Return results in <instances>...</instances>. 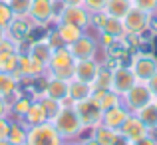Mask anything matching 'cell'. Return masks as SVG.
I'll use <instances>...</instances> for the list:
<instances>
[{"label": "cell", "mask_w": 157, "mask_h": 145, "mask_svg": "<svg viewBox=\"0 0 157 145\" xmlns=\"http://www.w3.org/2000/svg\"><path fill=\"white\" fill-rule=\"evenodd\" d=\"M52 123L56 127V131L62 135L64 141H74L84 131V125H82V121H80V117H78L74 107H62L58 111V115L52 119Z\"/></svg>", "instance_id": "obj_1"}, {"label": "cell", "mask_w": 157, "mask_h": 145, "mask_svg": "<svg viewBox=\"0 0 157 145\" xmlns=\"http://www.w3.org/2000/svg\"><path fill=\"white\" fill-rule=\"evenodd\" d=\"M26 145H64L62 135L56 131L52 121L40 123V125L28 127Z\"/></svg>", "instance_id": "obj_2"}, {"label": "cell", "mask_w": 157, "mask_h": 145, "mask_svg": "<svg viewBox=\"0 0 157 145\" xmlns=\"http://www.w3.org/2000/svg\"><path fill=\"white\" fill-rule=\"evenodd\" d=\"M74 109H76V113H78V117H80L84 129H94V127H98L101 123L104 111L100 109V105H98L92 97L76 101L74 103Z\"/></svg>", "instance_id": "obj_3"}, {"label": "cell", "mask_w": 157, "mask_h": 145, "mask_svg": "<svg viewBox=\"0 0 157 145\" xmlns=\"http://www.w3.org/2000/svg\"><path fill=\"white\" fill-rule=\"evenodd\" d=\"M153 99L155 97H153V93L149 92V88H147L143 82H137V84H135L133 88L123 96V101L121 103L131 111V113H137L141 107H145L147 103H151Z\"/></svg>", "instance_id": "obj_4"}, {"label": "cell", "mask_w": 157, "mask_h": 145, "mask_svg": "<svg viewBox=\"0 0 157 145\" xmlns=\"http://www.w3.org/2000/svg\"><path fill=\"white\" fill-rule=\"evenodd\" d=\"M133 76L137 78V82L145 84L153 74H157V58L151 54H133L129 64Z\"/></svg>", "instance_id": "obj_5"}, {"label": "cell", "mask_w": 157, "mask_h": 145, "mask_svg": "<svg viewBox=\"0 0 157 145\" xmlns=\"http://www.w3.org/2000/svg\"><path fill=\"white\" fill-rule=\"evenodd\" d=\"M58 24H72L86 32L90 28V10L86 6H64L58 16Z\"/></svg>", "instance_id": "obj_6"}, {"label": "cell", "mask_w": 157, "mask_h": 145, "mask_svg": "<svg viewBox=\"0 0 157 145\" xmlns=\"http://www.w3.org/2000/svg\"><path fill=\"white\" fill-rule=\"evenodd\" d=\"M149 22H151V14L145 10H139V8L131 6V10L123 16V26L125 32L131 34H145L149 30Z\"/></svg>", "instance_id": "obj_7"}, {"label": "cell", "mask_w": 157, "mask_h": 145, "mask_svg": "<svg viewBox=\"0 0 157 145\" xmlns=\"http://www.w3.org/2000/svg\"><path fill=\"white\" fill-rule=\"evenodd\" d=\"M68 50L72 52V56H74L76 62H80V60H96L98 42H96V38H92V36H88L84 32L74 44H70Z\"/></svg>", "instance_id": "obj_8"}, {"label": "cell", "mask_w": 157, "mask_h": 145, "mask_svg": "<svg viewBox=\"0 0 157 145\" xmlns=\"http://www.w3.org/2000/svg\"><path fill=\"white\" fill-rule=\"evenodd\" d=\"M28 18L36 26H48L54 22V0H32Z\"/></svg>", "instance_id": "obj_9"}, {"label": "cell", "mask_w": 157, "mask_h": 145, "mask_svg": "<svg viewBox=\"0 0 157 145\" xmlns=\"http://www.w3.org/2000/svg\"><path fill=\"white\" fill-rule=\"evenodd\" d=\"M135 84H137V78L133 76V72H131L129 66H119L117 70H113V76H111V90H113L119 97L125 96Z\"/></svg>", "instance_id": "obj_10"}, {"label": "cell", "mask_w": 157, "mask_h": 145, "mask_svg": "<svg viewBox=\"0 0 157 145\" xmlns=\"http://www.w3.org/2000/svg\"><path fill=\"white\" fill-rule=\"evenodd\" d=\"M6 30H8V36H10L16 44L30 42L32 30H34V22H32L28 16H14V20L10 22V26H8Z\"/></svg>", "instance_id": "obj_11"}, {"label": "cell", "mask_w": 157, "mask_h": 145, "mask_svg": "<svg viewBox=\"0 0 157 145\" xmlns=\"http://www.w3.org/2000/svg\"><path fill=\"white\" fill-rule=\"evenodd\" d=\"M117 133H121L125 139H129V141L133 143V141H139V139L147 137V135H149V129L145 127V123H143L137 115L131 113L129 117L125 119V123L121 125V129H119Z\"/></svg>", "instance_id": "obj_12"}, {"label": "cell", "mask_w": 157, "mask_h": 145, "mask_svg": "<svg viewBox=\"0 0 157 145\" xmlns=\"http://www.w3.org/2000/svg\"><path fill=\"white\" fill-rule=\"evenodd\" d=\"M74 66H76V60H74L68 46H60L52 52V58L48 62V72H60V70H68Z\"/></svg>", "instance_id": "obj_13"}, {"label": "cell", "mask_w": 157, "mask_h": 145, "mask_svg": "<svg viewBox=\"0 0 157 145\" xmlns=\"http://www.w3.org/2000/svg\"><path fill=\"white\" fill-rule=\"evenodd\" d=\"M129 115H131V111L127 109L123 103H119V105H115V107H111V109L104 111L101 123L107 125L109 129H113V131H119V129H121V125L125 123V119L129 117Z\"/></svg>", "instance_id": "obj_14"}, {"label": "cell", "mask_w": 157, "mask_h": 145, "mask_svg": "<svg viewBox=\"0 0 157 145\" xmlns=\"http://www.w3.org/2000/svg\"><path fill=\"white\" fill-rule=\"evenodd\" d=\"M98 70H100V62L98 60H80V62H76V66H74V78L94 86L96 76H98Z\"/></svg>", "instance_id": "obj_15"}, {"label": "cell", "mask_w": 157, "mask_h": 145, "mask_svg": "<svg viewBox=\"0 0 157 145\" xmlns=\"http://www.w3.org/2000/svg\"><path fill=\"white\" fill-rule=\"evenodd\" d=\"M68 84L70 82H64V80H58L48 74V82H46V88H44V93L42 96L50 97V99H56V101H62L64 97H68Z\"/></svg>", "instance_id": "obj_16"}, {"label": "cell", "mask_w": 157, "mask_h": 145, "mask_svg": "<svg viewBox=\"0 0 157 145\" xmlns=\"http://www.w3.org/2000/svg\"><path fill=\"white\" fill-rule=\"evenodd\" d=\"M46 121H48V115H46V111H44L42 103H40L38 99H32L28 111L22 117V123L26 127H34V125H40V123H46Z\"/></svg>", "instance_id": "obj_17"}, {"label": "cell", "mask_w": 157, "mask_h": 145, "mask_svg": "<svg viewBox=\"0 0 157 145\" xmlns=\"http://www.w3.org/2000/svg\"><path fill=\"white\" fill-rule=\"evenodd\" d=\"M92 99L100 105L101 111H107V109H111V107L121 103V97H119L113 90H94Z\"/></svg>", "instance_id": "obj_18"}, {"label": "cell", "mask_w": 157, "mask_h": 145, "mask_svg": "<svg viewBox=\"0 0 157 145\" xmlns=\"http://www.w3.org/2000/svg\"><path fill=\"white\" fill-rule=\"evenodd\" d=\"M92 93H94V86L92 84H86V82L76 80V78L68 84V96L72 97L74 101L88 99V97H92Z\"/></svg>", "instance_id": "obj_19"}, {"label": "cell", "mask_w": 157, "mask_h": 145, "mask_svg": "<svg viewBox=\"0 0 157 145\" xmlns=\"http://www.w3.org/2000/svg\"><path fill=\"white\" fill-rule=\"evenodd\" d=\"M52 52H54V48L48 44L46 36H44V38H40V40L30 42V52H28V54H30L32 58H36V60L44 62V64L48 66V62H50V58H52Z\"/></svg>", "instance_id": "obj_20"}, {"label": "cell", "mask_w": 157, "mask_h": 145, "mask_svg": "<svg viewBox=\"0 0 157 145\" xmlns=\"http://www.w3.org/2000/svg\"><path fill=\"white\" fill-rule=\"evenodd\" d=\"M131 6H133L131 0H107L104 12L107 16H113V18H121L123 20V16L131 10Z\"/></svg>", "instance_id": "obj_21"}, {"label": "cell", "mask_w": 157, "mask_h": 145, "mask_svg": "<svg viewBox=\"0 0 157 145\" xmlns=\"http://www.w3.org/2000/svg\"><path fill=\"white\" fill-rule=\"evenodd\" d=\"M56 32L60 34L62 42H64V46H70V44H74L82 34H84V30H82V28L72 26V24H56Z\"/></svg>", "instance_id": "obj_22"}, {"label": "cell", "mask_w": 157, "mask_h": 145, "mask_svg": "<svg viewBox=\"0 0 157 145\" xmlns=\"http://www.w3.org/2000/svg\"><path fill=\"white\" fill-rule=\"evenodd\" d=\"M18 86L20 82L16 80L12 74H6V72H0V96L2 97H12L16 92H18Z\"/></svg>", "instance_id": "obj_23"}, {"label": "cell", "mask_w": 157, "mask_h": 145, "mask_svg": "<svg viewBox=\"0 0 157 145\" xmlns=\"http://www.w3.org/2000/svg\"><path fill=\"white\" fill-rule=\"evenodd\" d=\"M18 62H20L18 52H2L0 54V72H6L14 76L18 72Z\"/></svg>", "instance_id": "obj_24"}, {"label": "cell", "mask_w": 157, "mask_h": 145, "mask_svg": "<svg viewBox=\"0 0 157 145\" xmlns=\"http://www.w3.org/2000/svg\"><path fill=\"white\" fill-rule=\"evenodd\" d=\"M92 137L98 139L101 145H113L115 139H117V131H113V129H109L107 125H104V123H100L98 127L92 129Z\"/></svg>", "instance_id": "obj_25"}, {"label": "cell", "mask_w": 157, "mask_h": 145, "mask_svg": "<svg viewBox=\"0 0 157 145\" xmlns=\"http://www.w3.org/2000/svg\"><path fill=\"white\" fill-rule=\"evenodd\" d=\"M26 137H28V127L22 121H10L8 139L14 145H26Z\"/></svg>", "instance_id": "obj_26"}, {"label": "cell", "mask_w": 157, "mask_h": 145, "mask_svg": "<svg viewBox=\"0 0 157 145\" xmlns=\"http://www.w3.org/2000/svg\"><path fill=\"white\" fill-rule=\"evenodd\" d=\"M105 52H107V56H111V58H119V60H123V58H127V56H131V54H133L123 38H115L113 42H111L109 46L105 48Z\"/></svg>", "instance_id": "obj_27"}, {"label": "cell", "mask_w": 157, "mask_h": 145, "mask_svg": "<svg viewBox=\"0 0 157 145\" xmlns=\"http://www.w3.org/2000/svg\"><path fill=\"white\" fill-rule=\"evenodd\" d=\"M135 115H137V117L145 123L147 129H153V127H157V105H155L153 101L147 103L145 107H141V109H139Z\"/></svg>", "instance_id": "obj_28"}, {"label": "cell", "mask_w": 157, "mask_h": 145, "mask_svg": "<svg viewBox=\"0 0 157 145\" xmlns=\"http://www.w3.org/2000/svg\"><path fill=\"white\" fill-rule=\"evenodd\" d=\"M101 32L113 36V38H123V36H125V26H123V20L121 18H113V16H107L104 28H101Z\"/></svg>", "instance_id": "obj_29"}, {"label": "cell", "mask_w": 157, "mask_h": 145, "mask_svg": "<svg viewBox=\"0 0 157 145\" xmlns=\"http://www.w3.org/2000/svg\"><path fill=\"white\" fill-rule=\"evenodd\" d=\"M111 76H113V70H109L105 64L100 62V70H98L96 82H94V90H111Z\"/></svg>", "instance_id": "obj_30"}, {"label": "cell", "mask_w": 157, "mask_h": 145, "mask_svg": "<svg viewBox=\"0 0 157 145\" xmlns=\"http://www.w3.org/2000/svg\"><path fill=\"white\" fill-rule=\"evenodd\" d=\"M30 103H32V99L30 97H26V96H16L14 97V101L10 103V109H12V113L16 115V117H20L22 119L24 117V113L28 111V107H30Z\"/></svg>", "instance_id": "obj_31"}, {"label": "cell", "mask_w": 157, "mask_h": 145, "mask_svg": "<svg viewBox=\"0 0 157 145\" xmlns=\"http://www.w3.org/2000/svg\"><path fill=\"white\" fill-rule=\"evenodd\" d=\"M38 101L42 103L44 111H46V115H48V121H52V119L58 115V111L62 109V101L50 99V97H46V96H40V97H38Z\"/></svg>", "instance_id": "obj_32"}, {"label": "cell", "mask_w": 157, "mask_h": 145, "mask_svg": "<svg viewBox=\"0 0 157 145\" xmlns=\"http://www.w3.org/2000/svg\"><path fill=\"white\" fill-rule=\"evenodd\" d=\"M30 4H32V0H8V6H10L14 16H28Z\"/></svg>", "instance_id": "obj_33"}, {"label": "cell", "mask_w": 157, "mask_h": 145, "mask_svg": "<svg viewBox=\"0 0 157 145\" xmlns=\"http://www.w3.org/2000/svg\"><path fill=\"white\" fill-rule=\"evenodd\" d=\"M12 20H14V14H12L8 2H2V0H0V26H2V28H8Z\"/></svg>", "instance_id": "obj_34"}, {"label": "cell", "mask_w": 157, "mask_h": 145, "mask_svg": "<svg viewBox=\"0 0 157 145\" xmlns=\"http://www.w3.org/2000/svg\"><path fill=\"white\" fill-rule=\"evenodd\" d=\"M131 4L135 8H139V10L149 12V14H155L157 12V0H131Z\"/></svg>", "instance_id": "obj_35"}, {"label": "cell", "mask_w": 157, "mask_h": 145, "mask_svg": "<svg viewBox=\"0 0 157 145\" xmlns=\"http://www.w3.org/2000/svg\"><path fill=\"white\" fill-rule=\"evenodd\" d=\"M107 4V0H84V6L88 8L90 12H100L104 10Z\"/></svg>", "instance_id": "obj_36"}, {"label": "cell", "mask_w": 157, "mask_h": 145, "mask_svg": "<svg viewBox=\"0 0 157 145\" xmlns=\"http://www.w3.org/2000/svg\"><path fill=\"white\" fill-rule=\"evenodd\" d=\"M46 40H48V44L56 50V48H60V46H64V42H62V38H60V34L56 32V28H54L52 32H48L46 34Z\"/></svg>", "instance_id": "obj_37"}, {"label": "cell", "mask_w": 157, "mask_h": 145, "mask_svg": "<svg viewBox=\"0 0 157 145\" xmlns=\"http://www.w3.org/2000/svg\"><path fill=\"white\" fill-rule=\"evenodd\" d=\"M8 131H10V119L0 117V139H8Z\"/></svg>", "instance_id": "obj_38"}, {"label": "cell", "mask_w": 157, "mask_h": 145, "mask_svg": "<svg viewBox=\"0 0 157 145\" xmlns=\"http://www.w3.org/2000/svg\"><path fill=\"white\" fill-rule=\"evenodd\" d=\"M145 86L149 88V92L153 93V97H157V74H153V76L145 82Z\"/></svg>", "instance_id": "obj_39"}, {"label": "cell", "mask_w": 157, "mask_h": 145, "mask_svg": "<svg viewBox=\"0 0 157 145\" xmlns=\"http://www.w3.org/2000/svg\"><path fill=\"white\" fill-rule=\"evenodd\" d=\"M8 111H10V103H8V99H6V97L0 96V117H6Z\"/></svg>", "instance_id": "obj_40"}, {"label": "cell", "mask_w": 157, "mask_h": 145, "mask_svg": "<svg viewBox=\"0 0 157 145\" xmlns=\"http://www.w3.org/2000/svg\"><path fill=\"white\" fill-rule=\"evenodd\" d=\"M113 36H109V34H105V32H100V42H101V46H104V50L107 48V46H109V44L111 42H113Z\"/></svg>", "instance_id": "obj_41"}, {"label": "cell", "mask_w": 157, "mask_h": 145, "mask_svg": "<svg viewBox=\"0 0 157 145\" xmlns=\"http://www.w3.org/2000/svg\"><path fill=\"white\" fill-rule=\"evenodd\" d=\"M131 145H157V141H155L153 137H149V135H147V137L139 139V141H133Z\"/></svg>", "instance_id": "obj_42"}, {"label": "cell", "mask_w": 157, "mask_h": 145, "mask_svg": "<svg viewBox=\"0 0 157 145\" xmlns=\"http://www.w3.org/2000/svg\"><path fill=\"white\" fill-rule=\"evenodd\" d=\"M64 6H84V0H60Z\"/></svg>", "instance_id": "obj_43"}, {"label": "cell", "mask_w": 157, "mask_h": 145, "mask_svg": "<svg viewBox=\"0 0 157 145\" xmlns=\"http://www.w3.org/2000/svg\"><path fill=\"white\" fill-rule=\"evenodd\" d=\"M113 145H131V141H129V139H125L121 133H117V139H115Z\"/></svg>", "instance_id": "obj_44"}, {"label": "cell", "mask_w": 157, "mask_h": 145, "mask_svg": "<svg viewBox=\"0 0 157 145\" xmlns=\"http://www.w3.org/2000/svg\"><path fill=\"white\" fill-rule=\"evenodd\" d=\"M149 30L153 32V36H157V18L155 14H151V22H149Z\"/></svg>", "instance_id": "obj_45"}, {"label": "cell", "mask_w": 157, "mask_h": 145, "mask_svg": "<svg viewBox=\"0 0 157 145\" xmlns=\"http://www.w3.org/2000/svg\"><path fill=\"white\" fill-rule=\"evenodd\" d=\"M80 145H101L100 141H98V139H94V137H86L84 141H82Z\"/></svg>", "instance_id": "obj_46"}, {"label": "cell", "mask_w": 157, "mask_h": 145, "mask_svg": "<svg viewBox=\"0 0 157 145\" xmlns=\"http://www.w3.org/2000/svg\"><path fill=\"white\" fill-rule=\"evenodd\" d=\"M6 36H8V30H6V28H2V26H0V40H4Z\"/></svg>", "instance_id": "obj_47"}, {"label": "cell", "mask_w": 157, "mask_h": 145, "mask_svg": "<svg viewBox=\"0 0 157 145\" xmlns=\"http://www.w3.org/2000/svg\"><path fill=\"white\" fill-rule=\"evenodd\" d=\"M0 145H14L10 139H0Z\"/></svg>", "instance_id": "obj_48"}, {"label": "cell", "mask_w": 157, "mask_h": 145, "mask_svg": "<svg viewBox=\"0 0 157 145\" xmlns=\"http://www.w3.org/2000/svg\"><path fill=\"white\" fill-rule=\"evenodd\" d=\"M64 145H80V143H74V141H64Z\"/></svg>", "instance_id": "obj_49"}, {"label": "cell", "mask_w": 157, "mask_h": 145, "mask_svg": "<svg viewBox=\"0 0 157 145\" xmlns=\"http://www.w3.org/2000/svg\"><path fill=\"white\" fill-rule=\"evenodd\" d=\"M153 103H155V105H157V97H155V99H153Z\"/></svg>", "instance_id": "obj_50"}, {"label": "cell", "mask_w": 157, "mask_h": 145, "mask_svg": "<svg viewBox=\"0 0 157 145\" xmlns=\"http://www.w3.org/2000/svg\"><path fill=\"white\" fill-rule=\"evenodd\" d=\"M2 2H8V0H2Z\"/></svg>", "instance_id": "obj_51"}, {"label": "cell", "mask_w": 157, "mask_h": 145, "mask_svg": "<svg viewBox=\"0 0 157 145\" xmlns=\"http://www.w3.org/2000/svg\"><path fill=\"white\" fill-rule=\"evenodd\" d=\"M54 2H58V0H54Z\"/></svg>", "instance_id": "obj_52"}]
</instances>
